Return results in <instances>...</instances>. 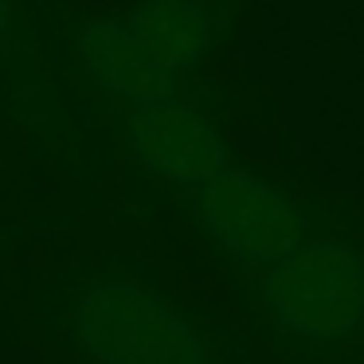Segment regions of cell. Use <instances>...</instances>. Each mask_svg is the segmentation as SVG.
<instances>
[{"label":"cell","instance_id":"8","mask_svg":"<svg viewBox=\"0 0 364 364\" xmlns=\"http://www.w3.org/2000/svg\"><path fill=\"white\" fill-rule=\"evenodd\" d=\"M0 110H9V95H4V82H0Z\"/></svg>","mask_w":364,"mask_h":364},{"label":"cell","instance_id":"7","mask_svg":"<svg viewBox=\"0 0 364 364\" xmlns=\"http://www.w3.org/2000/svg\"><path fill=\"white\" fill-rule=\"evenodd\" d=\"M59 36L43 32V0H0V82L12 106H32L48 118V55Z\"/></svg>","mask_w":364,"mask_h":364},{"label":"cell","instance_id":"9","mask_svg":"<svg viewBox=\"0 0 364 364\" xmlns=\"http://www.w3.org/2000/svg\"><path fill=\"white\" fill-rule=\"evenodd\" d=\"M0 176H4V161H0Z\"/></svg>","mask_w":364,"mask_h":364},{"label":"cell","instance_id":"3","mask_svg":"<svg viewBox=\"0 0 364 364\" xmlns=\"http://www.w3.org/2000/svg\"><path fill=\"white\" fill-rule=\"evenodd\" d=\"M262 364H364V220L235 286Z\"/></svg>","mask_w":364,"mask_h":364},{"label":"cell","instance_id":"6","mask_svg":"<svg viewBox=\"0 0 364 364\" xmlns=\"http://www.w3.org/2000/svg\"><path fill=\"white\" fill-rule=\"evenodd\" d=\"M247 0H122L106 16L184 79H208L212 59L243 24Z\"/></svg>","mask_w":364,"mask_h":364},{"label":"cell","instance_id":"5","mask_svg":"<svg viewBox=\"0 0 364 364\" xmlns=\"http://www.w3.org/2000/svg\"><path fill=\"white\" fill-rule=\"evenodd\" d=\"M55 55H63V63L71 67V79L95 90L102 102L118 106V114L137 110V106L173 102V98L192 95L204 82L173 71L165 59H157L141 40H134L122 24H114L106 12L63 28Z\"/></svg>","mask_w":364,"mask_h":364},{"label":"cell","instance_id":"2","mask_svg":"<svg viewBox=\"0 0 364 364\" xmlns=\"http://www.w3.org/2000/svg\"><path fill=\"white\" fill-rule=\"evenodd\" d=\"M149 204L165 208L168 220L200 251L212 255L220 270L243 278L364 220L348 200L243 157H235L212 181L188 192L153 196Z\"/></svg>","mask_w":364,"mask_h":364},{"label":"cell","instance_id":"1","mask_svg":"<svg viewBox=\"0 0 364 364\" xmlns=\"http://www.w3.org/2000/svg\"><path fill=\"white\" fill-rule=\"evenodd\" d=\"M28 325L63 364H262L231 317L134 251H90L43 274Z\"/></svg>","mask_w":364,"mask_h":364},{"label":"cell","instance_id":"4","mask_svg":"<svg viewBox=\"0 0 364 364\" xmlns=\"http://www.w3.org/2000/svg\"><path fill=\"white\" fill-rule=\"evenodd\" d=\"M231 114L235 102L228 90L204 79L184 98L122 110L114 122V141L129 168L145 181L149 200L188 192L235 161Z\"/></svg>","mask_w":364,"mask_h":364}]
</instances>
